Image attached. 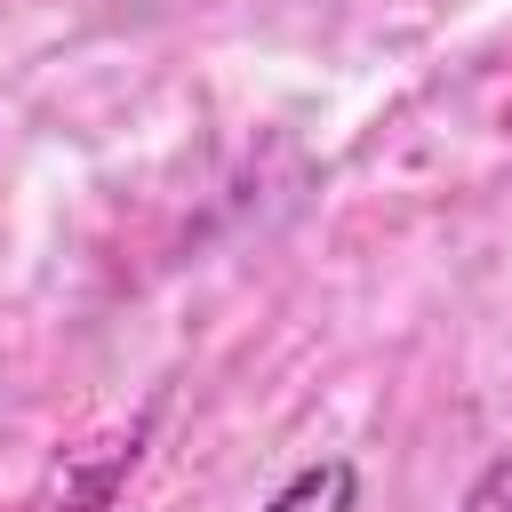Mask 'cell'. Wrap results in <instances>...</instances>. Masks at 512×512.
Segmentation results:
<instances>
[{
	"instance_id": "cell-1",
	"label": "cell",
	"mask_w": 512,
	"mask_h": 512,
	"mask_svg": "<svg viewBox=\"0 0 512 512\" xmlns=\"http://www.w3.org/2000/svg\"><path fill=\"white\" fill-rule=\"evenodd\" d=\"M360 504V472L344 464V456H320V464H304L264 512H352Z\"/></svg>"
},
{
	"instance_id": "cell-2",
	"label": "cell",
	"mask_w": 512,
	"mask_h": 512,
	"mask_svg": "<svg viewBox=\"0 0 512 512\" xmlns=\"http://www.w3.org/2000/svg\"><path fill=\"white\" fill-rule=\"evenodd\" d=\"M456 512H512V456H496L472 488H464V504Z\"/></svg>"
}]
</instances>
